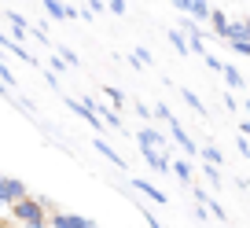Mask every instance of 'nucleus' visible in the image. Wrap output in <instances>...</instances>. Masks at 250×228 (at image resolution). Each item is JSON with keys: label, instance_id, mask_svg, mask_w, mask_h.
Listing matches in <instances>:
<instances>
[{"label": "nucleus", "instance_id": "f257e3e1", "mask_svg": "<svg viewBox=\"0 0 250 228\" xmlns=\"http://www.w3.org/2000/svg\"><path fill=\"white\" fill-rule=\"evenodd\" d=\"M8 210H11V221H19V225H48V210H52V199L26 195V199H19V203H11Z\"/></svg>", "mask_w": 250, "mask_h": 228}, {"label": "nucleus", "instance_id": "f03ea898", "mask_svg": "<svg viewBox=\"0 0 250 228\" xmlns=\"http://www.w3.org/2000/svg\"><path fill=\"white\" fill-rule=\"evenodd\" d=\"M44 4V11H48V19H55V22H74V19H92V11H74L70 4H62V0H41Z\"/></svg>", "mask_w": 250, "mask_h": 228}, {"label": "nucleus", "instance_id": "7ed1b4c3", "mask_svg": "<svg viewBox=\"0 0 250 228\" xmlns=\"http://www.w3.org/2000/svg\"><path fill=\"white\" fill-rule=\"evenodd\" d=\"M48 228H100L96 221H88V217H81V213H62V210H55V213H48Z\"/></svg>", "mask_w": 250, "mask_h": 228}, {"label": "nucleus", "instance_id": "20e7f679", "mask_svg": "<svg viewBox=\"0 0 250 228\" xmlns=\"http://www.w3.org/2000/svg\"><path fill=\"white\" fill-rule=\"evenodd\" d=\"M180 33H184V37H188V48H191V52H195V55H206L203 26H199L195 19H184V22H180Z\"/></svg>", "mask_w": 250, "mask_h": 228}, {"label": "nucleus", "instance_id": "39448f33", "mask_svg": "<svg viewBox=\"0 0 250 228\" xmlns=\"http://www.w3.org/2000/svg\"><path fill=\"white\" fill-rule=\"evenodd\" d=\"M129 184H133V188L140 191V195H147V199H151V203H155V206H169V199H166V191H162V188H155V184H151V181H144V177H133V181H129Z\"/></svg>", "mask_w": 250, "mask_h": 228}, {"label": "nucleus", "instance_id": "423d86ee", "mask_svg": "<svg viewBox=\"0 0 250 228\" xmlns=\"http://www.w3.org/2000/svg\"><path fill=\"white\" fill-rule=\"evenodd\" d=\"M169 133H173V140L180 144V151H184V155H195V151H199V144H191V136H188V129L180 125L177 118H169Z\"/></svg>", "mask_w": 250, "mask_h": 228}, {"label": "nucleus", "instance_id": "0eeeda50", "mask_svg": "<svg viewBox=\"0 0 250 228\" xmlns=\"http://www.w3.org/2000/svg\"><path fill=\"white\" fill-rule=\"evenodd\" d=\"M4 19L11 22V41H26L30 37V22H26L19 11H4Z\"/></svg>", "mask_w": 250, "mask_h": 228}, {"label": "nucleus", "instance_id": "6e6552de", "mask_svg": "<svg viewBox=\"0 0 250 228\" xmlns=\"http://www.w3.org/2000/svg\"><path fill=\"white\" fill-rule=\"evenodd\" d=\"M140 155L155 166L158 173H169V158H166V151H158V147H140Z\"/></svg>", "mask_w": 250, "mask_h": 228}, {"label": "nucleus", "instance_id": "1a4fd4ad", "mask_svg": "<svg viewBox=\"0 0 250 228\" xmlns=\"http://www.w3.org/2000/svg\"><path fill=\"white\" fill-rule=\"evenodd\" d=\"M206 22H210V30L217 33L221 41H228V22H232V19H228L225 11H217V8H213V11H210V19H206Z\"/></svg>", "mask_w": 250, "mask_h": 228}, {"label": "nucleus", "instance_id": "9d476101", "mask_svg": "<svg viewBox=\"0 0 250 228\" xmlns=\"http://www.w3.org/2000/svg\"><path fill=\"white\" fill-rule=\"evenodd\" d=\"M250 37V19H232L228 22V44L232 41H247Z\"/></svg>", "mask_w": 250, "mask_h": 228}, {"label": "nucleus", "instance_id": "9b49d317", "mask_svg": "<svg viewBox=\"0 0 250 228\" xmlns=\"http://www.w3.org/2000/svg\"><path fill=\"white\" fill-rule=\"evenodd\" d=\"M136 144H140V147H158V151L166 147L162 133H155V129H140V133H136Z\"/></svg>", "mask_w": 250, "mask_h": 228}, {"label": "nucleus", "instance_id": "f8f14e48", "mask_svg": "<svg viewBox=\"0 0 250 228\" xmlns=\"http://www.w3.org/2000/svg\"><path fill=\"white\" fill-rule=\"evenodd\" d=\"M92 147H96V151H100V155H103V158H110V162H114V166H118V169H122V173H125V158H122V155H118V151H114V147H110V144H107V140H92Z\"/></svg>", "mask_w": 250, "mask_h": 228}, {"label": "nucleus", "instance_id": "ddd939ff", "mask_svg": "<svg viewBox=\"0 0 250 228\" xmlns=\"http://www.w3.org/2000/svg\"><path fill=\"white\" fill-rule=\"evenodd\" d=\"M210 0H191V8H188V19H195V22H206L210 19Z\"/></svg>", "mask_w": 250, "mask_h": 228}, {"label": "nucleus", "instance_id": "4468645a", "mask_svg": "<svg viewBox=\"0 0 250 228\" xmlns=\"http://www.w3.org/2000/svg\"><path fill=\"white\" fill-rule=\"evenodd\" d=\"M169 169H173V177H177L180 184H191V162H188V158H177V162H169Z\"/></svg>", "mask_w": 250, "mask_h": 228}, {"label": "nucleus", "instance_id": "2eb2a0df", "mask_svg": "<svg viewBox=\"0 0 250 228\" xmlns=\"http://www.w3.org/2000/svg\"><path fill=\"white\" fill-rule=\"evenodd\" d=\"M221 78H225V85H228V88H243V74H239V66L225 63V66H221Z\"/></svg>", "mask_w": 250, "mask_h": 228}, {"label": "nucleus", "instance_id": "dca6fc26", "mask_svg": "<svg viewBox=\"0 0 250 228\" xmlns=\"http://www.w3.org/2000/svg\"><path fill=\"white\" fill-rule=\"evenodd\" d=\"M180 100H184V103H188V107L195 110V114H203V118H206V114H210V110H206V103H203V100H199V96H195V92H191V88H180Z\"/></svg>", "mask_w": 250, "mask_h": 228}, {"label": "nucleus", "instance_id": "f3484780", "mask_svg": "<svg viewBox=\"0 0 250 228\" xmlns=\"http://www.w3.org/2000/svg\"><path fill=\"white\" fill-rule=\"evenodd\" d=\"M166 37H169V44L177 48V55H180V59H184V55H191V48H188V37H184L180 30H169Z\"/></svg>", "mask_w": 250, "mask_h": 228}, {"label": "nucleus", "instance_id": "a211bd4d", "mask_svg": "<svg viewBox=\"0 0 250 228\" xmlns=\"http://www.w3.org/2000/svg\"><path fill=\"white\" fill-rule=\"evenodd\" d=\"M26 195H30V188H26L19 177H8V199L11 203H19V199H26Z\"/></svg>", "mask_w": 250, "mask_h": 228}, {"label": "nucleus", "instance_id": "6ab92c4d", "mask_svg": "<svg viewBox=\"0 0 250 228\" xmlns=\"http://www.w3.org/2000/svg\"><path fill=\"white\" fill-rule=\"evenodd\" d=\"M129 63H133L136 70H144V66H151V63H155V55H151L147 48H136V52L129 55Z\"/></svg>", "mask_w": 250, "mask_h": 228}, {"label": "nucleus", "instance_id": "aec40b11", "mask_svg": "<svg viewBox=\"0 0 250 228\" xmlns=\"http://www.w3.org/2000/svg\"><path fill=\"white\" fill-rule=\"evenodd\" d=\"M199 151H203L206 166H221V162H225V155H221V147H213V144H203V147H199Z\"/></svg>", "mask_w": 250, "mask_h": 228}, {"label": "nucleus", "instance_id": "412c9836", "mask_svg": "<svg viewBox=\"0 0 250 228\" xmlns=\"http://www.w3.org/2000/svg\"><path fill=\"white\" fill-rule=\"evenodd\" d=\"M103 96L110 100V107H125V92H122V88H114V85H103Z\"/></svg>", "mask_w": 250, "mask_h": 228}, {"label": "nucleus", "instance_id": "4be33fe9", "mask_svg": "<svg viewBox=\"0 0 250 228\" xmlns=\"http://www.w3.org/2000/svg\"><path fill=\"white\" fill-rule=\"evenodd\" d=\"M203 173H206V181H210V188L217 191V188H221V166H206Z\"/></svg>", "mask_w": 250, "mask_h": 228}, {"label": "nucleus", "instance_id": "5701e85b", "mask_svg": "<svg viewBox=\"0 0 250 228\" xmlns=\"http://www.w3.org/2000/svg\"><path fill=\"white\" fill-rule=\"evenodd\" d=\"M206 206H210V213H213V217H217V221H228V210H225V206H221V203H217V199H213V195L206 199Z\"/></svg>", "mask_w": 250, "mask_h": 228}, {"label": "nucleus", "instance_id": "b1692460", "mask_svg": "<svg viewBox=\"0 0 250 228\" xmlns=\"http://www.w3.org/2000/svg\"><path fill=\"white\" fill-rule=\"evenodd\" d=\"M59 59H62L66 66H81V55H78V52H70V48H59Z\"/></svg>", "mask_w": 250, "mask_h": 228}, {"label": "nucleus", "instance_id": "393cba45", "mask_svg": "<svg viewBox=\"0 0 250 228\" xmlns=\"http://www.w3.org/2000/svg\"><path fill=\"white\" fill-rule=\"evenodd\" d=\"M4 206H11V199H8V177L0 173V213H4Z\"/></svg>", "mask_w": 250, "mask_h": 228}, {"label": "nucleus", "instance_id": "a878e982", "mask_svg": "<svg viewBox=\"0 0 250 228\" xmlns=\"http://www.w3.org/2000/svg\"><path fill=\"white\" fill-rule=\"evenodd\" d=\"M232 52L235 55H250V37L247 41H232Z\"/></svg>", "mask_w": 250, "mask_h": 228}, {"label": "nucleus", "instance_id": "bb28decb", "mask_svg": "<svg viewBox=\"0 0 250 228\" xmlns=\"http://www.w3.org/2000/svg\"><path fill=\"white\" fill-rule=\"evenodd\" d=\"M107 11L110 15H125V0H107Z\"/></svg>", "mask_w": 250, "mask_h": 228}, {"label": "nucleus", "instance_id": "cd10ccee", "mask_svg": "<svg viewBox=\"0 0 250 228\" xmlns=\"http://www.w3.org/2000/svg\"><path fill=\"white\" fill-rule=\"evenodd\" d=\"M203 59H206V66H210V70H217V74H221V66H225V63H221L217 55H210V52H206V55H203Z\"/></svg>", "mask_w": 250, "mask_h": 228}, {"label": "nucleus", "instance_id": "c85d7f7f", "mask_svg": "<svg viewBox=\"0 0 250 228\" xmlns=\"http://www.w3.org/2000/svg\"><path fill=\"white\" fill-rule=\"evenodd\" d=\"M48 70H55V74H62V70H66V63H62V59H59V52L52 55V63H48Z\"/></svg>", "mask_w": 250, "mask_h": 228}, {"label": "nucleus", "instance_id": "c756f323", "mask_svg": "<svg viewBox=\"0 0 250 228\" xmlns=\"http://www.w3.org/2000/svg\"><path fill=\"white\" fill-rule=\"evenodd\" d=\"M155 118H162V122H169L173 114H169V107H166V103H155Z\"/></svg>", "mask_w": 250, "mask_h": 228}, {"label": "nucleus", "instance_id": "7c9ffc66", "mask_svg": "<svg viewBox=\"0 0 250 228\" xmlns=\"http://www.w3.org/2000/svg\"><path fill=\"white\" fill-rule=\"evenodd\" d=\"M169 4L180 11V15H188V8H191V0H169Z\"/></svg>", "mask_w": 250, "mask_h": 228}, {"label": "nucleus", "instance_id": "2f4dec72", "mask_svg": "<svg viewBox=\"0 0 250 228\" xmlns=\"http://www.w3.org/2000/svg\"><path fill=\"white\" fill-rule=\"evenodd\" d=\"M144 217H147V225H151V228H162V221H158V217H155L151 210H144Z\"/></svg>", "mask_w": 250, "mask_h": 228}, {"label": "nucleus", "instance_id": "473e14b6", "mask_svg": "<svg viewBox=\"0 0 250 228\" xmlns=\"http://www.w3.org/2000/svg\"><path fill=\"white\" fill-rule=\"evenodd\" d=\"M239 136H247V140H250V122H239Z\"/></svg>", "mask_w": 250, "mask_h": 228}, {"label": "nucleus", "instance_id": "72a5a7b5", "mask_svg": "<svg viewBox=\"0 0 250 228\" xmlns=\"http://www.w3.org/2000/svg\"><path fill=\"white\" fill-rule=\"evenodd\" d=\"M239 155H250V144L243 140V136H239Z\"/></svg>", "mask_w": 250, "mask_h": 228}, {"label": "nucleus", "instance_id": "f704fd0d", "mask_svg": "<svg viewBox=\"0 0 250 228\" xmlns=\"http://www.w3.org/2000/svg\"><path fill=\"white\" fill-rule=\"evenodd\" d=\"M239 188H243V191H250V181H239Z\"/></svg>", "mask_w": 250, "mask_h": 228}, {"label": "nucleus", "instance_id": "c9c22d12", "mask_svg": "<svg viewBox=\"0 0 250 228\" xmlns=\"http://www.w3.org/2000/svg\"><path fill=\"white\" fill-rule=\"evenodd\" d=\"M26 228H48V225H26Z\"/></svg>", "mask_w": 250, "mask_h": 228}, {"label": "nucleus", "instance_id": "e433bc0d", "mask_svg": "<svg viewBox=\"0 0 250 228\" xmlns=\"http://www.w3.org/2000/svg\"><path fill=\"white\" fill-rule=\"evenodd\" d=\"M247 114H250V100H247Z\"/></svg>", "mask_w": 250, "mask_h": 228}, {"label": "nucleus", "instance_id": "4c0bfd02", "mask_svg": "<svg viewBox=\"0 0 250 228\" xmlns=\"http://www.w3.org/2000/svg\"><path fill=\"white\" fill-rule=\"evenodd\" d=\"M85 4H92V0H85Z\"/></svg>", "mask_w": 250, "mask_h": 228}]
</instances>
